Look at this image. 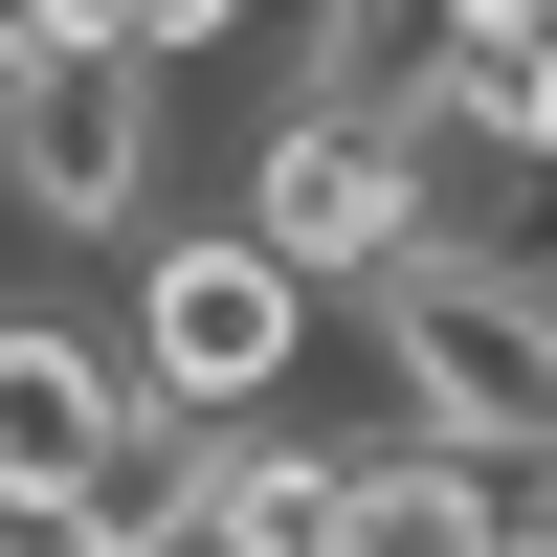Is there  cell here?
Here are the masks:
<instances>
[{"label": "cell", "mask_w": 557, "mask_h": 557, "mask_svg": "<svg viewBox=\"0 0 557 557\" xmlns=\"http://www.w3.org/2000/svg\"><path fill=\"white\" fill-rule=\"evenodd\" d=\"M45 45H112V0H0V67H45Z\"/></svg>", "instance_id": "ba28073f"}, {"label": "cell", "mask_w": 557, "mask_h": 557, "mask_svg": "<svg viewBox=\"0 0 557 557\" xmlns=\"http://www.w3.org/2000/svg\"><path fill=\"white\" fill-rule=\"evenodd\" d=\"M513 535V469H469V446H335V513H312V557H491Z\"/></svg>", "instance_id": "8992f818"}, {"label": "cell", "mask_w": 557, "mask_h": 557, "mask_svg": "<svg viewBox=\"0 0 557 557\" xmlns=\"http://www.w3.org/2000/svg\"><path fill=\"white\" fill-rule=\"evenodd\" d=\"M157 178H178V67H134V45L0 67V223L23 246H112V223H157Z\"/></svg>", "instance_id": "277c9868"}, {"label": "cell", "mask_w": 557, "mask_h": 557, "mask_svg": "<svg viewBox=\"0 0 557 557\" xmlns=\"http://www.w3.org/2000/svg\"><path fill=\"white\" fill-rule=\"evenodd\" d=\"M491 557H557V535H535V513H513V535H491Z\"/></svg>", "instance_id": "9c48e42d"}, {"label": "cell", "mask_w": 557, "mask_h": 557, "mask_svg": "<svg viewBox=\"0 0 557 557\" xmlns=\"http://www.w3.org/2000/svg\"><path fill=\"white\" fill-rule=\"evenodd\" d=\"M223 223H246L312 312H357L401 246H424V134H401V112H335V89H290V112H246V157H223Z\"/></svg>", "instance_id": "7a4b0ae2"}, {"label": "cell", "mask_w": 557, "mask_h": 557, "mask_svg": "<svg viewBox=\"0 0 557 557\" xmlns=\"http://www.w3.org/2000/svg\"><path fill=\"white\" fill-rule=\"evenodd\" d=\"M112 45H134V67H223V45H246V0H112Z\"/></svg>", "instance_id": "52a82bcc"}, {"label": "cell", "mask_w": 557, "mask_h": 557, "mask_svg": "<svg viewBox=\"0 0 557 557\" xmlns=\"http://www.w3.org/2000/svg\"><path fill=\"white\" fill-rule=\"evenodd\" d=\"M112 357L178 401V424H246V401H290V380H312V290L246 246V223H134Z\"/></svg>", "instance_id": "3957f363"}, {"label": "cell", "mask_w": 557, "mask_h": 557, "mask_svg": "<svg viewBox=\"0 0 557 557\" xmlns=\"http://www.w3.org/2000/svg\"><path fill=\"white\" fill-rule=\"evenodd\" d=\"M0 557H45V535H23V513H0Z\"/></svg>", "instance_id": "30bf717a"}, {"label": "cell", "mask_w": 557, "mask_h": 557, "mask_svg": "<svg viewBox=\"0 0 557 557\" xmlns=\"http://www.w3.org/2000/svg\"><path fill=\"white\" fill-rule=\"evenodd\" d=\"M357 335H380V380H401V424L424 446H469V469H557V268L513 246H401L380 290H357Z\"/></svg>", "instance_id": "6da1fadb"}, {"label": "cell", "mask_w": 557, "mask_h": 557, "mask_svg": "<svg viewBox=\"0 0 557 557\" xmlns=\"http://www.w3.org/2000/svg\"><path fill=\"white\" fill-rule=\"evenodd\" d=\"M134 357H112V312H0V513L23 535H67V491L112 469V424H134Z\"/></svg>", "instance_id": "5b68a950"}]
</instances>
